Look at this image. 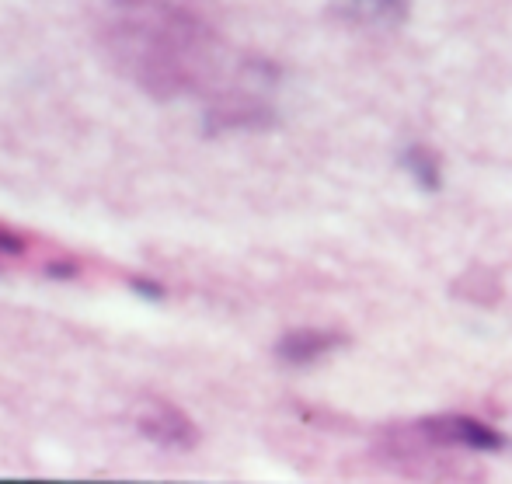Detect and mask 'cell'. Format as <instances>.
Segmentation results:
<instances>
[{
    "mask_svg": "<svg viewBox=\"0 0 512 484\" xmlns=\"http://www.w3.org/2000/svg\"><path fill=\"white\" fill-rule=\"evenodd\" d=\"M345 338L338 331H317V328H300L290 331V335L279 338L276 345V356L290 366H310L317 359H324L328 352H335Z\"/></svg>",
    "mask_w": 512,
    "mask_h": 484,
    "instance_id": "277c9868",
    "label": "cell"
},
{
    "mask_svg": "<svg viewBox=\"0 0 512 484\" xmlns=\"http://www.w3.org/2000/svg\"><path fill=\"white\" fill-rule=\"evenodd\" d=\"M105 39L129 77L154 95L199 88L220 60L213 25L192 0H115Z\"/></svg>",
    "mask_w": 512,
    "mask_h": 484,
    "instance_id": "6da1fadb",
    "label": "cell"
},
{
    "mask_svg": "<svg viewBox=\"0 0 512 484\" xmlns=\"http://www.w3.org/2000/svg\"><path fill=\"white\" fill-rule=\"evenodd\" d=\"M415 432L436 446H464V450H502L506 436L492 425L478 422L471 415H436L415 422Z\"/></svg>",
    "mask_w": 512,
    "mask_h": 484,
    "instance_id": "7a4b0ae2",
    "label": "cell"
},
{
    "mask_svg": "<svg viewBox=\"0 0 512 484\" xmlns=\"http://www.w3.org/2000/svg\"><path fill=\"white\" fill-rule=\"evenodd\" d=\"M405 168L411 171V178H415V182L422 185L425 192H436L439 185H443V175H439V161H436V154H432L429 147H422V143H415V147H408V154H405Z\"/></svg>",
    "mask_w": 512,
    "mask_h": 484,
    "instance_id": "8992f818",
    "label": "cell"
},
{
    "mask_svg": "<svg viewBox=\"0 0 512 484\" xmlns=\"http://www.w3.org/2000/svg\"><path fill=\"white\" fill-rule=\"evenodd\" d=\"M136 429L164 450H192L199 443L196 422L168 401H147V408L136 415Z\"/></svg>",
    "mask_w": 512,
    "mask_h": 484,
    "instance_id": "3957f363",
    "label": "cell"
},
{
    "mask_svg": "<svg viewBox=\"0 0 512 484\" xmlns=\"http://www.w3.org/2000/svg\"><path fill=\"white\" fill-rule=\"evenodd\" d=\"M345 7H349L359 21H370V25L384 21V25H394V21L405 18L408 0H345Z\"/></svg>",
    "mask_w": 512,
    "mask_h": 484,
    "instance_id": "5b68a950",
    "label": "cell"
}]
</instances>
